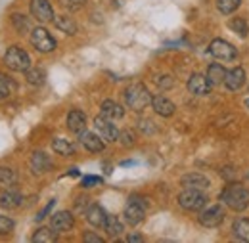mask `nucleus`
<instances>
[{"label": "nucleus", "instance_id": "obj_1", "mask_svg": "<svg viewBox=\"0 0 249 243\" xmlns=\"http://www.w3.org/2000/svg\"><path fill=\"white\" fill-rule=\"evenodd\" d=\"M220 201L236 213L246 211L249 207V190L242 184H230L220 191Z\"/></svg>", "mask_w": 249, "mask_h": 243}, {"label": "nucleus", "instance_id": "obj_2", "mask_svg": "<svg viewBox=\"0 0 249 243\" xmlns=\"http://www.w3.org/2000/svg\"><path fill=\"white\" fill-rule=\"evenodd\" d=\"M123 98L128 109L140 113V111H144L148 105H152V98H154V96L150 94V90H148L144 85L136 83V85H130V87L123 92Z\"/></svg>", "mask_w": 249, "mask_h": 243}, {"label": "nucleus", "instance_id": "obj_3", "mask_svg": "<svg viewBox=\"0 0 249 243\" xmlns=\"http://www.w3.org/2000/svg\"><path fill=\"white\" fill-rule=\"evenodd\" d=\"M4 63L8 69L16 73H25L31 67V58L21 46H10L4 54Z\"/></svg>", "mask_w": 249, "mask_h": 243}, {"label": "nucleus", "instance_id": "obj_4", "mask_svg": "<svg viewBox=\"0 0 249 243\" xmlns=\"http://www.w3.org/2000/svg\"><path fill=\"white\" fill-rule=\"evenodd\" d=\"M178 205L184 211H201L207 205V195L203 193V190L184 188V191L178 193Z\"/></svg>", "mask_w": 249, "mask_h": 243}, {"label": "nucleus", "instance_id": "obj_5", "mask_svg": "<svg viewBox=\"0 0 249 243\" xmlns=\"http://www.w3.org/2000/svg\"><path fill=\"white\" fill-rule=\"evenodd\" d=\"M146 207H148L146 199H142L140 195H132V197L128 199V203H126V207H124V211H123L124 220H126L130 226H138V224L144 220V216H146Z\"/></svg>", "mask_w": 249, "mask_h": 243}, {"label": "nucleus", "instance_id": "obj_6", "mask_svg": "<svg viewBox=\"0 0 249 243\" xmlns=\"http://www.w3.org/2000/svg\"><path fill=\"white\" fill-rule=\"evenodd\" d=\"M31 44L33 48L38 50L40 54H48V52L56 50V38L44 27H35L31 31Z\"/></svg>", "mask_w": 249, "mask_h": 243}, {"label": "nucleus", "instance_id": "obj_7", "mask_svg": "<svg viewBox=\"0 0 249 243\" xmlns=\"http://www.w3.org/2000/svg\"><path fill=\"white\" fill-rule=\"evenodd\" d=\"M209 54L220 61H232L238 58V50H236L230 42H226V40H222V38H215V40L209 44Z\"/></svg>", "mask_w": 249, "mask_h": 243}, {"label": "nucleus", "instance_id": "obj_8", "mask_svg": "<svg viewBox=\"0 0 249 243\" xmlns=\"http://www.w3.org/2000/svg\"><path fill=\"white\" fill-rule=\"evenodd\" d=\"M199 224L205 226V228H217L222 224L224 220V209L220 205H209V207H203L201 213L197 216Z\"/></svg>", "mask_w": 249, "mask_h": 243}, {"label": "nucleus", "instance_id": "obj_9", "mask_svg": "<svg viewBox=\"0 0 249 243\" xmlns=\"http://www.w3.org/2000/svg\"><path fill=\"white\" fill-rule=\"evenodd\" d=\"M94 126H96L98 134H100L106 142H117V140H119V130H117V126L113 124L111 119L100 115V117L94 119Z\"/></svg>", "mask_w": 249, "mask_h": 243}, {"label": "nucleus", "instance_id": "obj_10", "mask_svg": "<svg viewBox=\"0 0 249 243\" xmlns=\"http://www.w3.org/2000/svg\"><path fill=\"white\" fill-rule=\"evenodd\" d=\"M29 8H31V16L40 23H48L54 19V8L48 0H31Z\"/></svg>", "mask_w": 249, "mask_h": 243}, {"label": "nucleus", "instance_id": "obj_11", "mask_svg": "<svg viewBox=\"0 0 249 243\" xmlns=\"http://www.w3.org/2000/svg\"><path fill=\"white\" fill-rule=\"evenodd\" d=\"M188 92L194 94V96H207L211 94V81L207 79V75H201V73H194L186 83Z\"/></svg>", "mask_w": 249, "mask_h": 243}, {"label": "nucleus", "instance_id": "obj_12", "mask_svg": "<svg viewBox=\"0 0 249 243\" xmlns=\"http://www.w3.org/2000/svg\"><path fill=\"white\" fill-rule=\"evenodd\" d=\"M79 142H81V146L85 150H89L92 153L104 152V148H106V140L100 134H94V132H89V130H83L79 134Z\"/></svg>", "mask_w": 249, "mask_h": 243}, {"label": "nucleus", "instance_id": "obj_13", "mask_svg": "<svg viewBox=\"0 0 249 243\" xmlns=\"http://www.w3.org/2000/svg\"><path fill=\"white\" fill-rule=\"evenodd\" d=\"M75 224V218L69 211H58V213L52 214V220H50V226L58 232V234H63L67 230H71Z\"/></svg>", "mask_w": 249, "mask_h": 243}, {"label": "nucleus", "instance_id": "obj_14", "mask_svg": "<svg viewBox=\"0 0 249 243\" xmlns=\"http://www.w3.org/2000/svg\"><path fill=\"white\" fill-rule=\"evenodd\" d=\"M244 85H246V71H244V67H234V69H230V71L226 73L224 87H226L228 90H232V92L240 90Z\"/></svg>", "mask_w": 249, "mask_h": 243}, {"label": "nucleus", "instance_id": "obj_15", "mask_svg": "<svg viewBox=\"0 0 249 243\" xmlns=\"http://www.w3.org/2000/svg\"><path fill=\"white\" fill-rule=\"evenodd\" d=\"M29 165H31V171L35 174H42V173H48L52 169V159L44 152H35L31 155Z\"/></svg>", "mask_w": 249, "mask_h": 243}, {"label": "nucleus", "instance_id": "obj_16", "mask_svg": "<svg viewBox=\"0 0 249 243\" xmlns=\"http://www.w3.org/2000/svg\"><path fill=\"white\" fill-rule=\"evenodd\" d=\"M67 128L75 134H81L87 128V115L81 109H71L67 115Z\"/></svg>", "mask_w": 249, "mask_h": 243}, {"label": "nucleus", "instance_id": "obj_17", "mask_svg": "<svg viewBox=\"0 0 249 243\" xmlns=\"http://www.w3.org/2000/svg\"><path fill=\"white\" fill-rule=\"evenodd\" d=\"M152 107H154V111H156L157 115H161V117H171L173 113H175V104L169 100V98H165V96H154L152 98Z\"/></svg>", "mask_w": 249, "mask_h": 243}, {"label": "nucleus", "instance_id": "obj_18", "mask_svg": "<svg viewBox=\"0 0 249 243\" xmlns=\"http://www.w3.org/2000/svg\"><path fill=\"white\" fill-rule=\"evenodd\" d=\"M21 201H23V195L18 190L8 188L0 193V207H4V209H16L21 205Z\"/></svg>", "mask_w": 249, "mask_h": 243}, {"label": "nucleus", "instance_id": "obj_19", "mask_svg": "<svg viewBox=\"0 0 249 243\" xmlns=\"http://www.w3.org/2000/svg\"><path fill=\"white\" fill-rule=\"evenodd\" d=\"M180 184L184 186V188H196V190H207L211 182H209V178L207 176H203V174H199V173H190V174H184L182 178H180Z\"/></svg>", "mask_w": 249, "mask_h": 243}, {"label": "nucleus", "instance_id": "obj_20", "mask_svg": "<svg viewBox=\"0 0 249 243\" xmlns=\"http://www.w3.org/2000/svg\"><path fill=\"white\" fill-rule=\"evenodd\" d=\"M100 109H102V115L107 117V119H111V121L123 119V115H124L123 105H119V104L113 102V100H106V102H102Z\"/></svg>", "mask_w": 249, "mask_h": 243}, {"label": "nucleus", "instance_id": "obj_21", "mask_svg": "<svg viewBox=\"0 0 249 243\" xmlns=\"http://www.w3.org/2000/svg\"><path fill=\"white\" fill-rule=\"evenodd\" d=\"M87 220H89V224H92L94 228H104L106 220H107V213L100 205H90L89 211H87Z\"/></svg>", "mask_w": 249, "mask_h": 243}, {"label": "nucleus", "instance_id": "obj_22", "mask_svg": "<svg viewBox=\"0 0 249 243\" xmlns=\"http://www.w3.org/2000/svg\"><path fill=\"white\" fill-rule=\"evenodd\" d=\"M232 232H234L236 240L249 243V218H244V216L236 218L232 224Z\"/></svg>", "mask_w": 249, "mask_h": 243}, {"label": "nucleus", "instance_id": "obj_23", "mask_svg": "<svg viewBox=\"0 0 249 243\" xmlns=\"http://www.w3.org/2000/svg\"><path fill=\"white\" fill-rule=\"evenodd\" d=\"M58 240V232L52 226H42L33 234V242L35 243H54Z\"/></svg>", "mask_w": 249, "mask_h": 243}, {"label": "nucleus", "instance_id": "obj_24", "mask_svg": "<svg viewBox=\"0 0 249 243\" xmlns=\"http://www.w3.org/2000/svg\"><path fill=\"white\" fill-rule=\"evenodd\" d=\"M104 230L107 232V236L111 238V240H115V238H119L121 234H123V222L117 218V216H111V214H107V220H106V226H104Z\"/></svg>", "mask_w": 249, "mask_h": 243}, {"label": "nucleus", "instance_id": "obj_25", "mask_svg": "<svg viewBox=\"0 0 249 243\" xmlns=\"http://www.w3.org/2000/svg\"><path fill=\"white\" fill-rule=\"evenodd\" d=\"M226 69L220 65V63H211L209 69H207V79L211 81V85H222L224 79H226Z\"/></svg>", "mask_w": 249, "mask_h": 243}, {"label": "nucleus", "instance_id": "obj_26", "mask_svg": "<svg viewBox=\"0 0 249 243\" xmlns=\"http://www.w3.org/2000/svg\"><path fill=\"white\" fill-rule=\"evenodd\" d=\"M25 79H27V83L33 85V87H40L46 81V71L42 67H29L25 71Z\"/></svg>", "mask_w": 249, "mask_h": 243}, {"label": "nucleus", "instance_id": "obj_27", "mask_svg": "<svg viewBox=\"0 0 249 243\" xmlns=\"http://www.w3.org/2000/svg\"><path fill=\"white\" fill-rule=\"evenodd\" d=\"M54 25L62 31V33H65V35H75L77 33V23L69 16H58V17H54Z\"/></svg>", "mask_w": 249, "mask_h": 243}, {"label": "nucleus", "instance_id": "obj_28", "mask_svg": "<svg viewBox=\"0 0 249 243\" xmlns=\"http://www.w3.org/2000/svg\"><path fill=\"white\" fill-rule=\"evenodd\" d=\"M52 150L58 153V155H63V157H69L75 153V146L69 142V140H63V138H54L52 142Z\"/></svg>", "mask_w": 249, "mask_h": 243}, {"label": "nucleus", "instance_id": "obj_29", "mask_svg": "<svg viewBox=\"0 0 249 243\" xmlns=\"http://www.w3.org/2000/svg\"><path fill=\"white\" fill-rule=\"evenodd\" d=\"M240 4H242V0H217L218 12H220V14H224V16L234 14V12L240 8Z\"/></svg>", "mask_w": 249, "mask_h": 243}, {"label": "nucleus", "instance_id": "obj_30", "mask_svg": "<svg viewBox=\"0 0 249 243\" xmlns=\"http://www.w3.org/2000/svg\"><path fill=\"white\" fill-rule=\"evenodd\" d=\"M12 23H14V27H16V31H18L19 35H25L27 31L31 29L29 19H27L23 14H12Z\"/></svg>", "mask_w": 249, "mask_h": 243}, {"label": "nucleus", "instance_id": "obj_31", "mask_svg": "<svg viewBox=\"0 0 249 243\" xmlns=\"http://www.w3.org/2000/svg\"><path fill=\"white\" fill-rule=\"evenodd\" d=\"M228 27L234 31V33H238L242 38H246V36H248V33H249L248 21H246L244 17H234V19H230Z\"/></svg>", "mask_w": 249, "mask_h": 243}, {"label": "nucleus", "instance_id": "obj_32", "mask_svg": "<svg viewBox=\"0 0 249 243\" xmlns=\"http://www.w3.org/2000/svg\"><path fill=\"white\" fill-rule=\"evenodd\" d=\"M16 180H18L16 171H12L8 167H0V184L2 186H14Z\"/></svg>", "mask_w": 249, "mask_h": 243}, {"label": "nucleus", "instance_id": "obj_33", "mask_svg": "<svg viewBox=\"0 0 249 243\" xmlns=\"http://www.w3.org/2000/svg\"><path fill=\"white\" fill-rule=\"evenodd\" d=\"M12 90H14V83L10 81V77L0 73V100H6L12 94Z\"/></svg>", "mask_w": 249, "mask_h": 243}, {"label": "nucleus", "instance_id": "obj_34", "mask_svg": "<svg viewBox=\"0 0 249 243\" xmlns=\"http://www.w3.org/2000/svg\"><path fill=\"white\" fill-rule=\"evenodd\" d=\"M60 2H62L63 8H67V10H71V12L83 10L85 4H87V0H60Z\"/></svg>", "mask_w": 249, "mask_h": 243}, {"label": "nucleus", "instance_id": "obj_35", "mask_svg": "<svg viewBox=\"0 0 249 243\" xmlns=\"http://www.w3.org/2000/svg\"><path fill=\"white\" fill-rule=\"evenodd\" d=\"M14 220L12 218H8V216H0V236H6V234H10L12 230H14Z\"/></svg>", "mask_w": 249, "mask_h": 243}, {"label": "nucleus", "instance_id": "obj_36", "mask_svg": "<svg viewBox=\"0 0 249 243\" xmlns=\"http://www.w3.org/2000/svg\"><path fill=\"white\" fill-rule=\"evenodd\" d=\"M157 87L159 88H163V90H169V88H173V85H175V79L173 77H169V75H161V77H157Z\"/></svg>", "mask_w": 249, "mask_h": 243}, {"label": "nucleus", "instance_id": "obj_37", "mask_svg": "<svg viewBox=\"0 0 249 243\" xmlns=\"http://www.w3.org/2000/svg\"><path fill=\"white\" fill-rule=\"evenodd\" d=\"M119 140H121V144H123L124 148H128V146L134 144V134L130 130H121L119 132Z\"/></svg>", "mask_w": 249, "mask_h": 243}, {"label": "nucleus", "instance_id": "obj_38", "mask_svg": "<svg viewBox=\"0 0 249 243\" xmlns=\"http://www.w3.org/2000/svg\"><path fill=\"white\" fill-rule=\"evenodd\" d=\"M100 184H102V178H100V176L89 174V176L83 178V188H94V186H100Z\"/></svg>", "mask_w": 249, "mask_h": 243}, {"label": "nucleus", "instance_id": "obj_39", "mask_svg": "<svg viewBox=\"0 0 249 243\" xmlns=\"http://www.w3.org/2000/svg\"><path fill=\"white\" fill-rule=\"evenodd\" d=\"M140 130L146 132V134H154L157 128L154 126V121H150V119H142V121H140Z\"/></svg>", "mask_w": 249, "mask_h": 243}, {"label": "nucleus", "instance_id": "obj_40", "mask_svg": "<svg viewBox=\"0 0 249 243\" xmlns=\"http://www.w3.org/2000/svg\"><path fill=\"white\" fill-rule=\"evenodd\" d=\"M54 205H56V199H50V203H48V205H46V207H44L40 213L36 214V220H42V218H46V216H48V213L54 209Z\"/></svg>", "mask_w": 249, "mask_h": 243}, {"label": "nucleus", "instance_id": "obj_41", "mask_svg": "<svg viewBox=\"0 0 249 243\" xmlns=\"http://www.w3.org/2000/svg\"><path fill=\"white\" fill-rule=\"evenodd\" d=\"M83 240H85L87 243H102L104 242L100 236H96V234H92V232H87V234L83 236Z\"/></svg>", "mask_w": 249, "mask_h": 243}, {"label": "nucleus", "instance_id": "obj_42", "mask_svg": "<svg viewBox=\"0 0 249 243\" xmlns=\"http://www.w3.org/2000/svg\"><path fill=\"white\" fill-rule=\"evenodd\" d=\"M126 242H128V243L144 242V238H142V236H138V234H130V236H128V238H126Z\"/></svg>", "mask_w": 249, "mask_h": 243}, {"label": "nucleus", "instance_id": "obj_43", "mask_svg": "<svg viewBox=\"0 0 249 243\" xmlns=\"http://www.w3.org/2000/svg\"><path fill=\"white\" fill-rule=\"evenodd\" d=\"M69 176H79V171H77V169H71V171H69Z\"/></svg>", "mask_w": 249, "mask_h": 243}, {"label": "nucleus", "instance_id": "obj_44", "mask_svg": "<svg viewBox=\"0 0 249 243\" xmlns=\"http://www.w3.org/2000/svg\"><path fill=\"white\" fill-rule=\"evenodd\" d=\"M246 105H248V107H249V100H246Z\"/></svg>", "mask_w": 249, "mask_h": 243}]
</instances>
